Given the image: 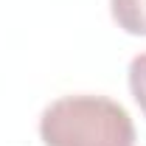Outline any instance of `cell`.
<instances>
[{"instance_id":"1","label":"cell","mask_w":146,"mask_h":146,"mask_svg":"<svg viewBox=\"0 0 146 146\" xmlns=\"http://www.w3.org/2000/svg\"><path fill=\"white\" fill-rule=\"evenodd\" d=\"M39 138L45 146H135V124L118 101L76 93L42 110Z\"/></svg>"},{"instance_id":"2","label":"cell","mask_w":146,"mask_h":146,"mask_svg":"<svg viewBox=\"0 0 146 146\" xmlns=\"http://www.w3.org/2000/svg\"><path fill=\"white\" fill-rule=\"evenodd\" d=\"M110 14L132 36H146V0H110Z\"/></svg>"},{"instance_id":"3","label":"cell","mask_w":146,"mask_h":146,"mask_svg":"<svg viewBox=\"0 0 146 146\" xmlns=\"http://www.w3.org/2000/svg\"><path fill=\"white\" fill-rule=\"evenodd\" d=\"M129 90H132V98L138 101V107L146 118V51L129 62Z\"/></svg>"}]
</instances>
